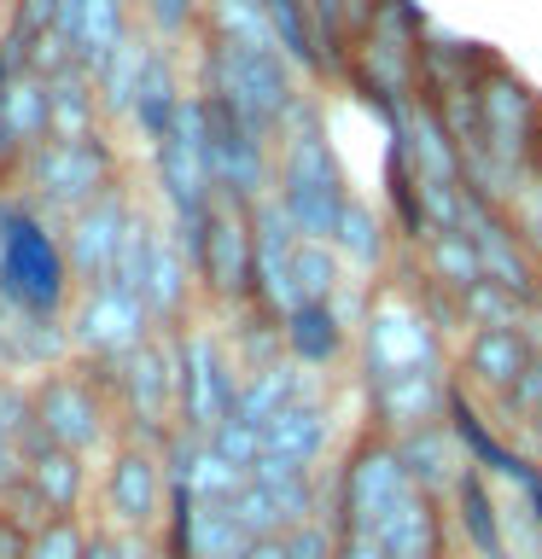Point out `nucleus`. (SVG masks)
I'll list each match as a JSON object with an SVG mask.
<instances>
[{
	"mask_svg": "<svg viewBox=\"0 0 542 559\" xmlns=\"http://www.w3.org/2000/svg\"><path fill=\"white\" fill-rule=\"evenodd\" d=\"M146 47H152V35L146 29H134L129 41H122L111 59H105V70L94 76V94H99V111H105V122H129V111H134V87H140V70H146Z\"/></svg>",
	"mask_w": 542,
	"mask_h": 559,
	"instance_id": "37",
	"label": "nucleus"
},
{
	"mask_svg": "<svg viewBox=\"0 0 542 559\" xmlns=\"http://www.w3.org/2000/svg\"><path fill=\"white\" fill-rule=\"evenodd\" d=\"M449 531L472 548V559H502L507 554V531H502V489L490 472L467 466L461 484L449 489Z\"/></svg>",
	"mask_w": 542,
	"mask_h": 559,
	"instance_id": "28",
	"label": "nucleus"
},
{
	"mask_svg": "<svg viewBox=\"0 0 542 559\" xmlns=\"http://www.w3.org/2000/svg\"><path fill=\"white\" fill-rule=\"evenodd\" d=\"M321 391V379L304 373L292 356H280L269 367H251V373H239V396H234V419H245V426H269V419L280 408H292V402H304Z\"/></svg>",
	"mask_w": 542,
	"mask_h": 559,
	"instance_id": "31",
	"label": "nucleus"
},
{
	"mask_svg": "<svg viewBox=\"0 0 542 559\" xmlns=\"http://www.w3.org/2000/svg\"><path fill=\"white\" fill-rule=\"evenodd\" d=\"M181 99H187V87H181V70H175V52L164 41H152L140 87H134V111H129L134 134L146 140V146H157V140L175 129V117H181Z\"/></svg>",
	"mask_w": 542,
	"mask_h": 559,
	"instance_id": "30",
	"label": "nucleus"
},
{
	"mask_svg": "<svg viewBox=\"0 0 542 559\" xmlns=\"http://www.w3.org/2000/svg\"><path fill=\"white\" fill-rule=\"evenodd\" d=\"M374 542H379L385 559H449V513H444V501L409 489V496L379 519Z\"/></svg>",
	"mask_w": 542,
	"mask_h": 559,
	"instance_id": "27",
	"label": "nucleus"
},
{
	"mask_svg": "<svg viewBox=\"0 0 542 559\" xmlns=\"http://www.w3.org/2000/svg\"><path fill=\"white\" fill-rule=\"evenodd\" d=\"M129 35H134V0H82L70 47H76V64L87 76H99L105 59H111Z\"/></svg>",
	"mask_w": 542,
	"mask_h": 559,
	"instance_id": "33",
	"label": "nucleus"
},
{
	"mask_svg": "<svg viewBox=\"0 0 542 559\" xmlns=\"http://www.w3.org/2000/svg\"><path fill=\"white\" fill-rule=\"evenodd\" d=\"M122 181V157L111 146V134H82V140H42L35 152L17 157L12 187L24 192L35 210L47 216H76L82 204H94L105 187Z\"/></svg>",
	"mask_w": 542,
	"mask_h": 559,
	"instance_id": "5",
	"label": "nucleus"
},
{
	"mask_svg": "<svg viewBox=\"0 0 542 559\" xmlns=\"http://www.w3.org/2000/svg\"><path fill=\"white\" fill-rule=\"evenodd\" d=\"M350 199H356V192L344 181V164L327 140L321 111H315V99H297V111L280 122V134H274V204L286 210L304 239L332 245Z\"/></svg>",
	"mask_w": 542,
	"mask_h": 559,
	"instance_id": "1",
	"label": "nucleus"
},
{
	"mask_svg": "<svg viewBox=\"0 0 542 559\" xmlns=\"http://www.w3.org/2000/svg\"><path fill=\"white\" fill-rule=\"evenodd\" d=\"M82 559H152V536H129V531H111V524H94Z\"/></svg>",
	"mask_w": 542,
	"mask_h": 559,
	"instance_id": "45",
	"label": "nucleus"
},
{
	"mask_svg": "<svg viewBox=\"0 0 542 559\" xmlns=\"http://www.w3.org/2000/svg\"><path fill=\"white\" fill-rule=\"evenodd\" d=\"M496 408H502L507 419H519V426H531V414L542 408V356H537L531 367H525L519 384H514V391H507V396L496 402Z\"/></svg>",
	"mask_w": 542,
	"mask_h": 559,
	"instance_id": "46",
	"label": "nucleus"
},
{
	"mask_svg": "<svg viewBox=\"0 0 542 559\" xmlns=\"http://www.w3.org/2000/svg\"><path fill=\"white\" fill-rule=\"evenodd\" d=\"M199 94L222 99L227 111H239L251 129L280 134V122L297 111V70L286 64L280 47H251V41H227V35L204 29V59H199Z\"/></svg>",
	"mask_w": 542,
	"mask_h": 559,
	"instance_id": "4",
	"label": "nucleus"
},
{
	"mask_svg": "<svg viewBox=\"0 0 542 559\" xmlns=\"http://www.w3.org/2000/svg\"><path fill=\"white\" fill-rule=\"evenodd\" d=\"M332 437H339V419H332V402L315 391L292 408H280L269 426H262V461H286L304 472H321V461L332 454Z\"/></svg>",
	"mask_w": 542,
	"mask_h": 559,
	"instance_id": "23",
	"label": "nucleus"
},
{
	"mask_svg": "<svg viewBox=\"0 0 542 559\" xmlns=\"http://www.w3.org/2000/svg\"><path fill=\"white\" fill-rule=\"evenodd\" d=\"M332 489V524H339V536H374L379 519L391 513V507L409 496V472L397 461V443L379 431H362L356 443L344 449L339 472L327 478Z\"/></svg>",
	"mask_w": 542,
	"mask_h": 559,
	"instance_id": "10",
	"label": "nucleus"
},
{
	"mask_svg": "<svg viewBox=\"0 0 542 559\" xmlns=\"http://www.w3.org/2000/svg\"><path fill=\"white\" fill-rule=\"evenodd\" d=\"M239 559H286V542H280V536H257Z\"/></svg>",
	"mask_w": 542,
	"mask_h": 559,
	"instance_id": "52",
	"label": "nucleus"
},
{
	"mask_svg": "<svg viewBox=\"0 0 542 559\" xmlns=\"http://www.w3.org/2000/svg\"><path fill=\"white\" fill-rule=\"evenodd\" d=\"M64 326H70V344H76V361L82 367H117L122 356H134V349L157 332L152 309L140 304L129 286H117V280L76 292Z\"/></svg>",
	"mask_w": 542,
	"mask_h": 559,
	"instance_id": "12",
	"label": "nucleus"
},
{
	"mask_svg": "<svg viewBox=\"0 0 542 559\" xmlns=\"http://www.w3.org/2000/svg\"><path fill=\"white\" fill-rule=\"evenodd\" d=\"M140 297H146L157 332H175V326L192 321V297H199V280H192V262H187V251H181V239H175L164 222H152L146 280H140Z\"/></svg>",
	"mask_w": 542,
	"mask_h": 559,
	"instance_id": "22",
	"label": "nucleus"
},
{
	"mask_svg": "<svg viewBox=\"0 0 542 559\" xmlns=\"http://www.w3.org/2000/svg\"><path fill=\"white\" fill-rule=\"evenodd\" d=\"M385 7V0H344V29H367V24H374V12Z\"/></svg>",
	"mask_w": 542,
	"mask_h": 559,
	"instance_id": "50",
	"label": "nucleus"
},
{
	"mask_svg": "<svg viewBox=\"0 0 542 559\" xmlns=\"http://www.w3.org/2000/svg\"><path fill=\"white\" fill-rule=\"evenodd\" d=\"M87 548V524L82 519H47L42 531H30L24 559H82Z\"/></svg>",
	"mask_w": 542,
	"mask_h": 559,
	"instance_id": "42",
	"label": "nucleus"
},
{
	"mask_svg": "<svg viewBox=\"0 0 542 559\" xmlns=\"http://www.w3.org/2000/svg\"><path fill=\"white\" fill-rule=\"evenodd\" d=\"M280 542H286V559H339V524L332 519L292 524V531H280Z\"/></svg>",
	"mask_w": 542,
	"mask_h": 559,
	"instance_id": "44",
	"label": "nucleus"
},
{
	"mask_svg": "<svg viewBox=\"0 0 542 559\" xmlns=\"http://www.w3.org/2000/svg\"><path fill=\"white\" fill-rule=\"evenodd\" d=\"M385 199H391V216H397V234L402 245H426L432 239V216H426V187H420V169L402 134H391V157H385Z\"/></svg>",
	"mask_w": 542,
	"mask_h": 559,
	"instance_id": "34",
	"label": "nucleus"
},
{
	"mask_svg": "<svg viewBox=\"0 0 542 559\" xmlns=\"http://www.w3.org/2000/svg\"><path fill=\"white\" fill-rule=\"evenodd\" d=\"M210 449H216L227 466L251 472V466L262 461V431H257V426H245V419H222V426L210 431Z\"/></svg>",
	"mask_w": 542,
	"mask_h": 559,
	"instance_id": "43",
	"label": "nucleus"
},
{
	"mask_svg": "<svg viewBox=\"0 0 542 559\" xmlns=\"http://www.w3.org/2000/svg\"><path fill=\"white\" fill-rule=\"evenodd\" d=\"M0 140H7V152H12V169L24 152L52 140V94H47L42 70H24V76L0 82Z\"/></svg>",
	"mask_w": 542,
	"mask_h": 559,
	"instance_id": "32",
	"label": "nucleus"
},
{
	"mask_svg": "<svg viewBox=\"0 0 542 559\" xmlns=\"http://www.w3.org/2000/svg\"><path fill=\"white\" fill-rule=\"evenodd\" d=\"M344 286H350V269H344V257L332 251L327 239H304V245H297V262H292V297H297V304H339Z\"/></svg>",
	"mask_w": 542,
	"mask_h": 559,
	"instance_id": "39",
	"label": "nucleus"
},
{
	"mask_svg": "<svg viewBox=\"0 0 542 559\" xmlns=\"http://www.w3.org/2000/svg\"><path fill=\"white\" fill-rule=\"evenodd\" d=\"M70 361H76V344H70L64 321H42V314L0 304V379L42 384L47 373H59Z\"/></svg>",
	"mask_w": 542,
	"mask_h": 559,
	"instance_id": "17",
	"label": "nucleus"
},
{
	"mask_svg": "<svg viewBox=\"0 0 542 559\" xmlns=\"http://www.w3.org/2000/svg\"><path fill=\"white\" fill-rule=\"evenodd\" d=\"M99 513L111 531L129 536H152L169 519V472H164V449L152 443H122L111 449V461L99 472Z\"/></svg>",
	"mask_w": 542,
	"mask_h": 559,
	"instance_id": "13",
	"label": "nucleus"
},
{
	"mask_svg": "<svg viewBox=\"0 0 542 559\" xmlns=\"http://www.w3.org/2000/svg\"><path fill=\"white\" fill-rule=\"evenodd\" d=\"M444 419L455 426V437H461V449H467V461L479 466V472H490L496 484H507V489H531L537 478H542V466L531 461L525 449H514L507 437L490 426V419L479 414V402H472V391L461 379H455V391H449V408H444Z\"/></svg>",
	"mask_w": 542,
	"mask_h": 559,
	"instance_id": "20",
	"label": "nucleus"
},
{
	"mask_svg": "<svg viewBox=\"0 0 542 559\" xmlns=\"http://www.w3.org/2000/svg\"><path fill=\"white\" fill-rule=\"evenodd\" d=\"M449 391H455V373H409V379H385V384H367L362 402H367V431L379 437H409L432 419H444L449 408Z\"/></svg>",
	"mask_w": 542,
	"mask_h": 559,
	"instance_id": "19",
	"label": "nucleus"
},
{
	"mask_svg": "<svg viewBox=\"0 0 542 559\" xmlns=\"http://www.w3.org/2000/svg\"><path fill=\"white\" fill-rule=\"evenodd\" d=\"M239 361L227 338L204 321L175 326V431L210 437L222 419H234Z\"/></svg>",
	"mask_w": 542,
	"mask_h": 559,
	"instance_id": "8",
	"label": "nucleus"
},
{
	"mask_svg": "<svg viewBox=\"0 0 542 559\" xmlns=\"http://www.w3.org/2000/svg\"><path fill=\"white\" fill-rule=\"evenodd\" d=\"M192 280L199 297H210L216 309H245L257 304V257H251V204L239 199H216L199 227V239L187 245Z\"/></svg>",
	"mask_w": 542,
	"mask_h": 559,
	"instance_id": "11",
	"label": "nucleus"
},
{
	"mask_svg": "<svg viewBox=\"0 0 542 559\" xmlns=\"http://www.w3.org/2000/svg\"><path fill=\"white\" fill-rule=\"evenodd\" d=\"M0 187H12V152H7V140H0Z\"/></svg>",
	"mask_w": 542,
	"mask_h": 559,
	"instance_id": "53",
	"label": "nucleus"
},
{
	"mask_svg": "<svg viewBox=\"0 0 542 559\" xmlns=\"http://www.w3.org/2000/svg\"><path fill=\"white\" fill-rule=\"evenodd\" d=\"M47 94H52V140H82V134H99L105 129V111H99V94H94V76L82 64L47 76Z\"/></svg>",
	"mask_w": 542,
	"mask_h": 559,
	"instance_id": "35",
	"label": "nucleus"
},
{
	"mask_svg": "<svg viewBox=\"0 0 542 559\" xmlns=\"http://www.w3.org/2000/svg\"><path fill=\"white\" fill-rule=\"evenodd\" d=\"M461 234L472 239V251H479L484 280H496V286H507L514 297H525V304H537V292H542V262L531 257V245L519 239V227L502 216V204H490V199H479V192H467V199H461Z\"/></svg>",
	"mask_w": 542,
	"mask_h": 559,
	"instance_id": "16",
	"label": "nucleus"
},
{
	"mask_svg": "<svg viewBox=\"0 0 542 559\" xmlns=\"http://www.w3.org/2000/svg\"><path fill=\"white\" fill-rule=\"evenodd\" d=\"M134 210L140 204H134L129 181H117V187H105L94 204H82L76 216H64V257H70V274H76V292L105 286V280H111Z\"/></svg>",
	"mask_w": 542,
	"mask_h": 559,
	"instance_id": "15",
	"label": "nucleus"
},
{
	"mask_svg": "<svg viewBox=\"0 0 542 559\" xmlns=\"http://www.w3.org/2000/svg\"><path fill=\"white\" fill-rule=\"evenodd\" d=\"M537 304H525L496 280H479L472 292H461V326H525Z\"/></svg>",
	"mask_w": 542,
	"mask_h": 559,
	"instance_id": "40",
	"label": "nucleus"
},
{
	"mask_svg": "<svg viewBox=\"0 0 542 559\" xmlns=\"http://www.w3.org/2000/svg\"><path fill=\"white\" fill-rule=\"evenodd\" d=\"M531 431H537V443H542V408L531 414Z\"/></svg>",
	"mask_w": 542,
	"mask_h": 559,
	"instance_id": "56",
	"label": "nucleus"
},
{
	"mask_svg": "<svg viewBox=\"0 0 542 559\" xmlns=\"http://www.w3.org/2000/svg\"><path fill=\"white\" fill-rule=\"evenodd\" d=\"M280 344L304 373H332L350 356V314L339 304H297L280 314Z\"/></svg>",
	"mask_w": 542,
	"mask_h": 559,
	"instance_id": "24",
	"label": "nucleus"
},
{
	"mask_svg": "<svg viewBox=\"0 0 542 559\" xmlns=\"http://www.w3.org/2000/svg\"><path fill=\"white\" fill-rule=\"evenodd\" d=\"M140 17H146V35H152V41L175 47L187 29L204 24V0H140Z\"/></svg>",
	"mask_w": 542,
	"mask_h": 559,
	"instance_id": "41",
	"label": "nucleus"
},
{
	"mask_svg": "<svg viewBox=\"0 0 542 559\" xmlns=\"http://www.w3.org/2000/svg\"><path fill=\"white\" fill-rule=\"evenodd\" d=\"M24 484L42 496L59 519H76L87 501V461L59 443H47L42 431H24Z\"/></svg>",
	"mask_w": 542,
	"mask_h": 559,
	"instance_id": "29",
	"label": "nucleus"
},
{
	"mask_svg": "<svg viewBox=\"0 0 542 559\" xmlns=\"http://www.w3.org/2000/svg\"><path fill=\"white\" fill-rule=\"evenodd\" d=\"M297 245L304 234L292 227V216L269 199L251 204V257H257V309H269L274 321L286 314L297 297H292V262H297Z\"/></svg>",
	"mask_w": 542,
	"mask_h": 559,
	"instance_id": "21",
	"label": "nucleus"
},
{
	"mask_svg": "<svg viewBox=\"0 0 542 559\" xmlns=\"http://www.w3.org/2000/svg\"><path fill=\"white\" fill-rule=\"evenodd\" d=\"M0 304L64 321L76 304V274L64 257V222L35 210L24 192H12L7 227H0Z\"/></svg>",
	"mask_w": 542,
	"mask_h": 559,
	"instance_id": "2",
	"label": "nucleus"
},
{
	"mask_svg": "<svg viewBox=\"0 0 542 559\" xmlns=\"http://www.w3.org/2000/svg\"><path fill=\"white\" fill-rule=\"evenodd\" d=\"M24 431H30V384L0 379V437L24 443Z\"/></svg>",
	"mask_w": 542,
	"mask_h": 559,
	"instance_id": "47",
	"label": "nucleus"
},
{
	"mask_svg": "<svg viewBox=\"0 0 542 559\" xmlns=\"http://www.w3.org/2000/svg\"><path fill=\"white\" fill-rule=\"evenodd\" d=\"M152 169H157V192L169 204V234L181 239V251L199 239V227L216 204V175H210V134H204V99L187 94L175 129L152 146Z\"/></svg>",
	"mask_w": 542,
	"mask_h": 559,
	"instance_id": "7",
	"label": "nucleus"
},
{
	"mask_svg": "<svg viewBox=\"0 0 542 559\" xmlns=\"http://www.w3.org/2000/svg\"><path fill=\"white\" fill-rule=\"evenodd\" d=\"M356 326H362L356 338L362 391L385 379H409V373H455L449 338L432 326V314L420 309V297L409 286H374Z\"/></svg>",
	"mask_w": 542,
	"mask_h": 559,
	"instance_id": "3",
	"label": "nucleus"
},
{
	"mask_svg": "<svg viewBox=\"0 0 542 559\" xmlns=\"http://www.w3.org/2000/svg\"><path fill=\"white\" fill-rule=\"evenodd\" d=\"M164 472H169V489L175 496H192V501H234L251 472L227 466L210 437H192V431H175L164 443Z\"/></svg>",
	"mask_w": 542,
	"mask_h": 559,
	"instance_id": "26",
	"label": "nucleus"
},
{
	"mask_svg": "<svg viewBox=\"0 0 542 559\" xmlns=\"http://www.w3.org/2000/svg\"><path fill=\"white\" fill-rule=\"evenodd\" d=\"M204 99V134H210V175H216V199L257 204L274 192V140L251 129L239 111H227L222 99Z\"/></svg>",
	"mask_w": 542,
	"mask_h": 559,
	"instance_id": "14",
	"label": "nucleus"
},
{
	"mask_svg": "<svg viewBox=\"0 0 542 559\" xmlns=\"http://www.w3.org/2000/svg\"><path fill=\"white\" fill-rule=\"evenodd\" d=\"M111 426H117V408H111V391L94 379V367L70 361L42 384H30V431H42L47 443L87 461V454L111 443Z\"/></svg>",
	"mask_w": 542,
	"mask_h": 559,
	"instance_id": "9",
	"label": "nucleus"
},
{
	"mask_svg": "<svg viewBox=\"0 0 542 559\" xmlns=\"http://www.w3.org/2000/svg\"><path fill=\"white\" fill-rule=\"evenodd\" d=\"M152 559H175V548L169 542H152Z\"/></svg>",
	"mask_w": 542,
	"mask_h": 559,
	"instance_id": "55",
	"label": "nucleus"
},
{
	"mask_svg": "<svg viewBox=\"0 0 542 559\" xmlns=\"http://www.w3.org/2000/svg\"><path fill=\"white\" fill-rule=\"evenodd\" d=\"M12 192H17V187H0V227H7V210H12Z\"/></svg>",
	"mask_w": 542,
	"mask_h": 559,
	"instance_id": "54",
	"label": "nucleus"
},
{
	"mask_svg": "<svg viewBox=\"0 0 542 559\" xmlns=\"http://www.w3.org/2000/svg\"><path fill=\"white\" fill-rule=\"evenodd\" d=\"M420 274L432 280V286H444L449 297L472 292L484 280L479 269V251H472V239L461 234V227H449V234H432L426 245H420Z\"/></svg>",
	"mask_w": 542,
	"mask_h": 559,
	"instance_id": "38",
	"label": "nucleus"
},
{
	"mask_svg": "<svg viewBox=\"0 0 542 559\" xmlns=\"http://www.w3.org/2000/svg\"><path fill=\"white\" fill-rule=\"evenodd\" d=\"M24 548H30V531L0 507V559H24Z\"/></svg>",
	"mask_w": 542,
	"mask_h": 559,
	"instance_id": "49",
	"label": "nucleus"
},
{
	"mask_svg": "<svg viewBox=\"0 0 542 559\" xmlns=\"http://www.w3.org/2000/svg\"><path fill=\"white\" fill-rule=\"evenodd\" d=\"M397 461H402V472H409V484L432 501H449V489L461 484V472L472 466L449 419H432V426L397 437Z\"/></svg>",
	"mask_w": 542,
	"mask_h": 559,
	"instance_id": "25",
	"label": "nucleus"
},
{
	"mask_svg": "<svg viewBox=\"0 0 542 559\" xmlns=\"http://www.w3.org/2000/svg\"><path fill=\"white\" fill-rule=\"evenodd\" d=\"M531 361H537V349L525 338V326H467L461 349H455V379L467 391H484L490 402H502Z\"/></svg>",
	"mask_w": 542,
	"mask_h": 559,
	"instance_id": "18",
	"label": "nucleus"
},
{
	"mask_svg": "<svg viewBox=\"0 0 542 559\" xmlns=\"http://www.w3.org/2000/svg\"><path fill=\"white\" fill-rule=\"evenodd\" d=\"M339 559H385L374 536H339Z\"/></svg>",
	"mask_w": 542,
	"mask_h": 559,
	"instance_id": "51",
	"label": "nucleus"
},
{
	"mask_svg": "<svg viewBox=\"0 0 542 559\" xmlns=\"http://www.w3.org/2000/svg\"><path fill=\"white\" fill-rule=\"evenodd\" d=\"M17 484H24V443H12V437H0V501H7Z\"/></svg>",
	"mask_w": 542,
	"mask_h": 559,
	"instance_id": "48",
	"label": "nucleus"
},
{
	"mask_svg": "<svg viewBox=\"0 0 542 559\" xmlns=\"http://www.w3.org/2000/svg\"><path fill=\"white\" fill-rule=\"evenodd\" d=\"M332 251L344 257L350 274H379L385 257H391V227L374 216V204L350 199L339 216V234H332Z\"/></svg>",
	"mask_w": 542,
	"mask_h": 559,
	"instance_id": "36",
	"label": "nucleus"
},
{
	"mask_svg": "<svg viewBox=\"0 0 542 559\" xmlns=\"http://www.w3.org/2000/svg\"><path fill=\"white\" fill-rule=\"evenodd\" d=\"M94 379L111 391V408L129 443L164 449L175 437V332H152L117 367H94Z\"/></svg>",
	"mask_w": 542,
	"mask_h": 559,
	"instance_id": "6",
	"label": "nucleus"
}]
</instances>
